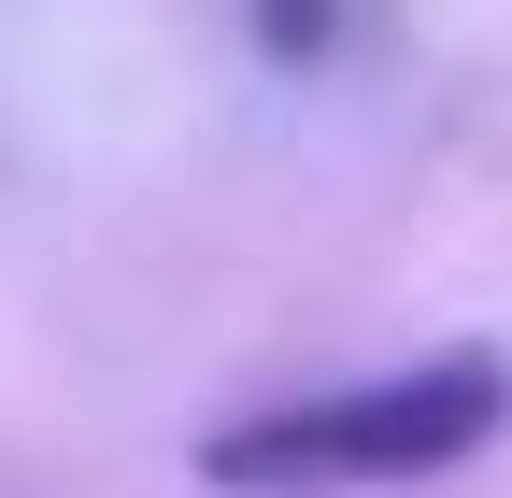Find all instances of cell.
Instances as JSON below:
<instances>
[{
    "label": "cell",
    "mask_w": 512,
    "mask_h": 498,
    "mask_svg": "<svg viewBox=\"0 0 512 498\" xmlns=\"http://www.w3.org/2000/svg\"><path fill=\"white\" fill-rule=\"evenodd\" d=\"M512 413V370L470 342V356H427V370H384L356 399H299V413H256L228 442H200V484H242V498H313V484H413V470H456L498 442Z\"/></svg>",
    "instance_id": "1"
},
{
    "label": "cell",
    "mask_w": 512,
    "mask_h": 498,
    "mask_svg": "<svg viewBox=\"0 0 512 498\" xmlns=\"http://www.w3.org/2000/svg\"><path fill=\"white\" fill-rule=\"evenodd\" d=\"M256 43H271L285 72H313V57L342 43V0H256Z\"/></svg>",
    "instance_id": "2"
}]
</instances>
